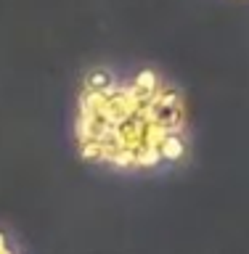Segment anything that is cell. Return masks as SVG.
<instances>
[{
    "instance_id": "2",
    "label": "cell",
    "mask_w": 249,
    "mask_h": 254,
    "mask_svg": "<svg viewBox=\"0 0 249 254\" xmlns=\"http://www.w3.org/2000/svg\"><path fill=\"white\" fill-rule=\"evenodd\" d=\"M0 254H11V252H8V249H0Z\"/></svg>"
},
{
    "instance_id": "1",
    "label": "cell",
    "mask_w": 249,
    "mask_h": 254,
    "mask_svg": "<svg viewBox=\"0 0 249 254\" xmlns=\"http://www.w3.org/2000/svg\"><path fill=\"white\" fill-rule=\"evenodd\" d=\"M159 154H162V159H178V156L183 154V140L178 138V132H170V135L162 140Z\"/></svg>"
}]
</instances>
